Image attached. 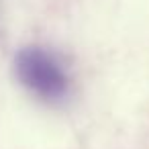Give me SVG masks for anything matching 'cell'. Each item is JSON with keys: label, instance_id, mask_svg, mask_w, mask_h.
<instances>
[{"label": "cell", "instance_id": "1", "mask_svg": "<svg viewBox=\"0 0 149 149\" xmlns=\"http://www.w3.org/2000/svg\"><path fill=\"white\" fill-rule=\"evenodd\" d=\"M13 70L31 94L43 102H63L70 94V74L55 53L41 45H27L15 53Z\"/></svg>", "mask_w": 149, "mask_h": 149}]
</instances>
